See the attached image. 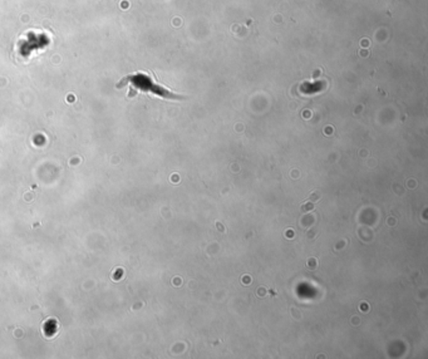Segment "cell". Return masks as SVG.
<instances>
[{"label":"cell","instance_id":"cell-1","mask_svg":"<svg viewBox=\"0 0 428 359\" xmlns=\"http://www.w3.org/2000/svg\"><path fill=\"white\" fill-rule=\"evenodd\" d=\"M126 84H129L132 89L142 91V92H153L155 95H159L161 97H174L167 89H162L159 84L153 83V78L145 73H135V74L124 77V79H121V82L118 83L117 87L121 89Z\"/></svg>","mask_w":428,"mask_h":359}]
</instances>
